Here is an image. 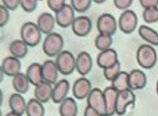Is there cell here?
Wrapping results in <instances>:
<instances>
[{
  "label": "cell",
  "instance_id": "5b68a950",
  "mask_svg": "<svg viewBox=\"0 0 158 116\" xmlns=\"http://www.w3.org/2000/svg\"><path fill=\"white\" fill-rule=\"evenodd\" d=\"M118 28L125 34L133 32L137 27L138 17L133 10L127 9L123 12L117 22Z\"/></svg>",
  "mask_w": 158,
  "mask_h": 116
},
{
  "label": "cell",
  "instance_id": "ffe728a7",
  "mask_svg": "<svg viewBox=\"0 0 158 116\" xmlns=\"http://www.w3.org/2000/svg\"><path fill=\"white\" fill-rule=\"evenodd\" d=\"M106 102V116H112L115 114V102L118 92L112 88V86H109L103 91Z\"/></svg>",
  "mask_w": 158,
  "mask_h": 116
},
{
  "label": "cell",
  "instance_id": "4fadbf2b",
  "mask_svg": "<svg viewBox=\"0 0 158 116\" xmlns=\"http://www.w3.org/2000/svg\"><path fill=\"white\" fill-rule=\"evenodd\" d=\"M92 69V58L87 52H81L75 58V69L82 76H85Z\"/></svg>",
  "mask_w": 158,
  "mask_h": 116
},
{
  "label": "cell",
  "instance_id": "8fae6325",
  "mask_svg": "<svg viewBox=\"0 0 158 116\" xmlns=\"http://www.w3.org/2000/svg\"><path fill=\"white\" fill-rule=\"evenodd\" d=\"M92 83L85 77H81L73 84L72 93L75 99L83 100L86 99L92 90Z\"/></svg>",
  "mask_w": 158,
  "mask_h": 116
},
{
  "label": "cell",
  "instance_id": "f6af8a7d",
  "mask_svg": "<svg viewBox=\"0 0 158 116\" xmlns=\"http://www.w3.org/2000/svg\"><path fill=\"white\" fill-rule=\"evenodd\" d=\"M0 116H2V111H1V110H0Z\"/></svg>",
  "mask_w": 158,
  "mask_h": 116
},
{
  "label": "cell",
  "instance_id": "2e32d148",
  "mask_svg": "<svg viewBox=\"0 0 158 116\" xmlns=\"http://www.w3.org/2000/svg\"><path fill=\"white\" fill-rule=\"evenodd\" d=\"M70 89V83L66 79H61L54 84L51 92V99L56 104H60L67 98Z\"/></svg>",
  "mask_w": 158,
  "mask_h": 116
},
{
  "label": "cell",
  "instance_id": "1f68e13d",
  "mask_svg": "<svg viewBox=\"0 0 158 116\" xmlns=\"http://www.w3.org/2000/svg\"><path fill=\"white\" fill-rule=\"evenodd\" d=\"M121 72V65L119 62L111 67L103 69V73L106 80L112 81L115 76Z\"/></svg>",
  "mask_w": 158,
  "mask_h": 116
},
{
  "label": "cell",
  "instance_id": "4dcf8cb0",
  "mask_svg": "<svg viewBox=\"0 0 158 116\" xmlns=\"http://www.w3.org/2000/svg\"><path fill=\"white\" fill-rule=\"evenodd\" d=\"M142 16L144 22L147 23H154L158 22V7L144 9Z\"/></svg>",
  "mask_w": 158,
  "mask_h": 116
},
{
  "label": "cell",
  "instance_id": "83f0119b",
  "mask_svg": "<svg viewBox=\"0 0 158 116\" xmlns=\"http://www.w3.org/2000/svg\"><path fill=\"white\" fill-rule=\"evenodd\" d=\"M129 73L121 71L114 78L112 82V87L115 88L117 92H122L124 90L129 89Z\"/></svg>",
  "mask_w": 158,
  "mask_h": 116
},
{
  "label": "cell",
  "instance_id": "d6a6232c",
  "mask_svg": "<svg viewBox=\"0 0 158 116\" xmlns=\"http://www.w3.org/2000/svg\"><path fill=\"white\" fill-rule=\"evenodd\" d=\"M38 0H19V5L27 13L33 12L37 7Z\"/></svg>",
  "mask_w": 158,
  "mask_h": 116
},
{
  "label": "cell",
  "instance_id": "b9f144b4",
  "mask_svg": "<svg viewBox=\"0 0 158 116\" xmlns=\"http://www.w3.org/2000/svg\"><path fill=\"white\" fill-rule=\"evenodd\" d=\"M6 116H22V115H20V114H16V113L13 112V111H10V112L7 113V114H6Z\"/></svg>",
  "mask_w": 158,
  "mask_h": 116
},
{
  "label": "cell",
  "instance_id": "4316f807",
  "mask_svg": "<svg viewBox=\"0 0 158 116\" xmlns=\"http://www.w3.org/2000/svg\"><path fill=\"white\" fill-rule=\"evenodd\" d=\"M25 112L27 116H44L45 109L43 103L36 99H31L27 103Z\"/></svg>",
  "mask_w": 158,
  "mask_h": 116
},
{
  "label": "cell",
  "instance_id": "ee69618b",
  "mask_svg": "<svg viewBox=\"0 0 158 116\" xmlns=\"http://www.w3.org/2000/svg\"><path fill=\"white\" fill-rule=\"evenodd\" d=\"M156 93H157V95H158V81H157V82H156Z\"/></svg>",
  "mask_w": 158,
  "mask_h": 116
},
{
  "label": "cell",
  "instance_id": "e575fe53",
  "mask_svg": "<svg viewBox=\"0 0 158 116\" xmlns=\"http://www.w3.org/2000/svg\"><path fill=\"white\" fill-rule=\"evenodd\" d=\"M50 9L55 13L66 4V0H47Z\"/></svg>",
  "mask_w": 158,
  "mask_h": 116
},
{
  "label": "cell",
  "instance_id": "44dd1931",
  "mask_svg": "<svg viewBox=\"0 0 158 116\" xmlns=\"http://www.w3.org/2000/svg\"><path fill=\"white\" fill-rule=\"evenodd\" d=\"M52 85L48 82H43L35 86L34 96L35 99L41 103H46L51 99Z\"/></svg>",
  "mask_w": 158,
  "mask_h": 116
},
{
  "label": "cell",
  "instance_id": "5bb4252c",
  "mask_svg": "<svg viewBox=\"0 0 158 116\" xmlns=\"http://www.w3.org/2000/svg\"><path fill=\"white\" fill-rule=\"evenodd\" d=\"M41 65L44 82H48L51 85H54L57 82L59 72L55 62L51 59L47 60Z\"/></svg>",
  "mask_w": 158,
  "mask_h": 116
},
{
  "label": "cell",
  "instance_id": "6da1fadb",
  "mask_svg": "<svg viewBox=\"0 0 158 116\" xmlns=\"http://www.w3.org/2000/svg\"><path fill=\"white\" fill-rule=\"evenodd\" d=\"M21 40L30 47H35L40 43L42 39V32L33 22H27L20 28Z\"/></svg>",
  "mask_w": 158,
  "mask_h": 116
},
{
  "label": "cell",
  "instance_id": "cb8c5ba5",
  "mask_svg": "<svg viewBox=\"0 0 158 116\" xmlns=\"http://www.w3.org/2000/svg\"><path fill=\"white\" fill-rule=\"evenodd\" d=\"M138 33L143 39L145 40L149 45L158 46V32L147 25H140L138 29Z\"/></svg>",
  "mask_w": 158,
  "mask_h": 116
},
{
  "label": "cell",
  "instance_id": "30bf717a",
  "mask_svg": "<svg viewBox=\"0 0 158 116\" xmlns=\"http://www.w3.org/2000/svg\"><path fill=\"white\" fill-rule=\"evenodd\" d=\"M71 26L74 35L79 37H85L92 31V22L88 16H81L74 19Z\"/></svg>",
  "mask_w": 158,
  "mask_h": 116
},
{
  "label": "cell",
  "instance_id": "7a4b0ae2",
  "mask_svg": "<svg viewBox=\"0 0 158 116\" xmlns=\"http://www.w3.org/2000/svg\"><path fill=\"white\" fill-rule=\"evenodd\" d=\"M136 61L142 68L150 69L157 62V53L151 45H141L136 51Z\"/></svg>",
  "mask_w": 158,
  "mask_h": 116
},
{
  "label": "cell",
  "instance_id": "d590c367",
  "mask_svg": "<svg viewBox=\"0 0 158 116\" xmlns=\"http://www.w3.org/2000/svg\"><path fill=\"white\" fill-rule=\"evenodd\" d=\"M133 0H113V3L118 9L124 11L129 9L133 3Z\"/></svg>",
  "mask_w": 158,
  "mask_h": 116
},
{
  "label": "cell",
  "instance_id": "f35d334b",
  "mask_svg": "<svg viewBox=\"0 0 158 116\" xmlns=\"http://www.w3.org/2000/svg\"><path fill=\"white\" fill-rule=\"evenodd\" d=\"M84 116H103L102 114H101L100 113H98V111H95V109L92 108L91 107L88 106L85 108V110Z\"/></svg>",
  "mask_w": 158,
  "mask_h": 116
},
{
  "label": "cell",
  "instance_id": "e0dca14e",
  "mask_svg": "<svg viewBox=\"0 0 158 116\" xmlns=\"http://www.w3.org/2000/svg\"><path fill=\"white\" fill-rule=\"evenodd\" d=\"M36 24L42 34L48 35L53 32L55 27L56 22L54 16L52 14L49 13H44L38 16Z\"/></svg>",
  "mask_w": 158,
  "mask_h": 116
},
{
  "label": "cell",
  "instance_id": "bcb514c9",
  "mask_svg": "<svg viewBox=\"0 0 158 116\" xmlns=\"http://www.w3.org/2000/svg\"><path fill=\"white\" fill-rule=\"evenodd\" d=\"M38 1H41V0H38Z\"/></svg>",
  "mask_w": 158,
  "mask_h": 116
},
{
  "label": "cell",
  "instance_id": "d4e9b609",
  "mask_svg": "<svg viewBox=\"0 0 158 116\" xmlns=\"http://www.w3.org/2000/svg\"><path fill=\"white\" fill-rule=\"evenodd\" d=\"M13 87L19 94H25L28 92L30 82L26 74L19 72L13 77Z\"/></svg>",
  "mask_w": 158,
  "mask_h": 116
},
{
  "label": "cell",
  "instance_id": "7bdbcfd3",
  "mask_svg": "<svg viewBox=\"0 0 158 116\" xmlns=\"http://www.w3.org/2000/svg\"><path fill=\"white\" fill-rule=\"evenodd\" d=\"M106 0H92V2H95V3L97 4H102L103 3V2H106Z\"/></svg>",
  "mask_w": 158,
  "mask_h": 116
},
{
  "label": "cell",
  "instance_id": "484cf974",
  "mask_svg": "<svg viewBox=\"0 0 158 116\" xmlns=\"http://www.w3.org/2000/svg\"><path fill=\"white\" fill-rule=\"evenodd\" d=\"M29 46L21 39H16L12 42L9 46V50L12 56L17 58H24L28 52Z\"/></svg>",
  "mask_w": 158,
  "mask_h": 116
},
{
  "label": "cell",
  "instance_id": "603a6c76",
  "mask_svg": "<svg viewBox=\"0 0 158 116\" xmlns=\"http://www.w3.org/2000/svg\"><path fill=\"white\" fill-rule=\"evenodd\" d=\"M77 111V105L72 98L67 97L60 103L59 114L60 116H76Z\"/></svg>",
  "mask_w": 158,
  "mask_h": 116
},
{
  "label": "cell",
  "instance_id": "9a60e30c",
  "mask_svg": "<svg viewBox=\"0 0 158 116\" xmlns=\"http://www.w3.org/2000/svg\"><path fill=\"white\" fill-rule=\"evenodd\" d=\"M129 88L132 91L140 90L145 88L147 83L146 74L139 69H134L129 73Z\"/></svg>",
  "mask_w": 158,
  "mask_h": 116
},
{
  "label": "cell",
  "instance_id": "836d02e7",
  "mask_svg": "<svg viewBox=\"0 0 158 116\" xmlns=\"http://www.w3.org/2000/svg\"><path fill=\"white\" fill-rule=\"evenodd\" d=\"M10 10L3 5H0V27H3L10 20Z\"/></svg>",
  "mask_w": 158,
  "mask_h": 116
},
{
  "label": "cell",
  "instance_id": "7402d4cb",
  "mask_svg": "<svg viewBox=\"0 0 158 116\" xmlns=\"http://www.w3.org/2000/svg\"><path fill=\"white\" fill-rule=\"evenodd\" d=\"M9 105L11 111L16 114L23 115V114L25 113L27 103L24 98L19 93H13L10 95L9 99Z\"/></svg>",
  "mask_w": 158,
  "mask_h": 116
},
{
  "label": "cell",
  "instance_id": "3957f363",
  "mask_svg": "<svg viewBox=\"0 0 158 116\" xmlns=\"http://www.w3.org/2000/svg\"><path fill=\"white\" fill-rule=\"evenodd\" d=\"M64 44V42L62 36L52 32L46 35V37L44 39L42 48L45 55L49 57H54L57 56L61 52Z\"/></svg>",
  "mask_w": 158,
  "mask_h": 116
},
{
  "label": "cell",
  "instance_id": "8992f818",
  "mask_svg": "<svg viewBox=\"0 0 158 116\" xmlns=\"http://www.w3.org/2000/svg\"><path fill=\"white\" fill-rule=\"evenodd\" d=\"M136 102V95L131 89H127L118 92L115 102V114L123 115L127 111V107L133 105Z\"/></svg>",
  "mask_w": 158,
  "mask_h": 116
},
{
  "label": "cell",
  "instance_id": "60d3db41",
  "mask_svg": "<svg viewBox=\"0 0 158 116\" xmlns=\"http://www.w3.org/2000/svg\"><path fill=\"white\" fill-rule=\"evenodd\" d=\"M2 102H3V94H2V90L0 89V106L2 105Z\"/></svg>",
  "mask_w": 158,
  "mask_h": 116
},
{
  "label": "cell",
  "instance_id": "74e56055",
  "mask_svg": "<svg viewBox=\"0 0 158 116\" xmlns=\"http://www.w3.org/2000/svg\"><path fill=\"white\" fill-rule=\"evenodd\" d=\"M139 2L143 9L158 7V0H139Z\"/></svg>",
  "mask_w": 158,
  "mask_h": 116
},
{
  "label": "cell",
  "instance_id": "f546056e",
  "mask_svg": "<svg viewBox=\"0 0 158 116\" xmlns=\"http://www.w3.org/2000/svg\"><path fill=\"white\" fill-rule=\"evenodd\" d=\"M70 5L74 11L85 13L91 7L92 0H70Z\"/></svg>",
  "mask_w": 158,
  "mask_h": 116
},
{
  "label": "cell",
  "instance_id": "8d00e7d4",
  "mask_svg": "<svg viewBox=\"0 0 158 116\" xmlns=\"http://www.w3.org/2000/svg\"><path fill=\"white\" fill-rule=\"evenodd\" d=\"M2 5L9 10H15L19 6V0H2Z\"/></svg>",
  "mask_w": 158,
  "mask_h": 116
},
{
  "label": "cell",
  "instance_id": "d6986e66",
  "mask_svg": "<svg viewBox=\"0 0 158 116\" xmlns=\"http://www.w3.org/2000/svg\"><path fill=\"white\" fill-rule=\"evenodd\" d=\"M29 82L34 86L43 82L42 77V65L40 63L33 62L28 66L26 72Z\"/></svg>",
  "mask_w": 158,
  "mask_h": 116
},
{
  "label": "cell",
  "instance_id": "7c38bea8",
  "mask_svg": "<svg viewBox=\"0 0 158 116\" xmlns=\"http://www.w3.org/2000/svg\"><path fill=\"white\" fill-rule=\"evenodd\" d=\"M118 62V53L113 49L101 51L96 58V62L101 69H105L114 65Z\"/></svg>",
  "mask_w": 158,
  "mask_h": 116
},
{
  "label": "cell",
  "instance_id": "277c9868",
  "mask_svg": "<svg viewBox=\"0 0 158 116\" xmlns=\"http://www.w3.org/2000/svg\"><path fill=\"white\" fill-rule=\"evenodd\" d=\"M58 72L64 75H69L75 69V57L69 51L62 50L55 59Z\"/></svg>",
  "mask_w": 158,
  "mask_h": 116
},
{
  "label": "cell",
  "instance_id": "f1b7e54d",
  "mask_svg": "<svg viewBox=\"0 0 158 116\" xmlns=\"http://www.w3.org/2000/svg\"><path fill=\"white\" fill-rule=\"evenodd\" d=\"M112 44V36L99 33L95 39V46L100 52L110 49Z\"/></svg>",
  "mask_w": 158,
  "mask_h": 116
},
{
  "label": "cell",
  "instance_id": "52a82bcc",
  "mask_svg": "<svg viewBox=\"0 0 158 116\" xmlns=\"http://www.w3.org/2000/svg\"><path fill=\"white\" fill-rule=\"evenodd\" d=\"M96 27L99 33L112 36L116 32L118 23L115 18L112 15L109 13H104L97 19Z\"/></svg>",
  "mask_w": 158,
  "mask_h": 116
},
{
  "label": "cell",
  "instance_id": "ba28073f",
  "mask_svg": "<svg viewBox=\"0 0 158 116\" xmlns=\"http://www.w3.org/2000/svg\"><path fill=\"white\" fill-rule=\"evenodd\" d=\"M86 99L88 106L95 109L103 116H106V108L103 91L98 88H92Z\"/></svg>",
  "mask_w": 158,
  "mask_h": 116
},
{
  "label": "cell",
  "instance_id": "9c48e42d",
  "mask_svg": "<svg viewBox=\"0 0 158 116\" xmlns=\"http://www.w3.org/2000/svg\"><path fill=\"white\" fill-rule=\"evenodd\" d=\"M70 4H65L63 7L54 13L56 23L62 28L71 26L75 19V13Z\"/></svg>",
  "mask_w": 158,
  "mask_h": 116
},
{
  "label": "cell",
  "instance_id": "ac0fdd59",
  "mask_svg": "<svg viewBox=\"0 0 158 116\" xmlns=\"http://www.w3.org/2000/svg\"><path fill=\"white\" fill-rule=\"evenodd\" d=\"M2 71L4 74L10 77H13L21 71V62L19 58L14 56L6 57L2 62Z\"/></svg>",
  "mask_w": 158,
  "mask_h": 116
},
{
  "label": "cell",
  "instance_id": "ab89813d",
  "mask_svg": "<svg viewBox=\"0 0 158 116\" xmlns=\"http://www.w3.org/2000/svg\"><path fill=\"white\" fill-rule=\"evenodd\" d=\"M4 75H5V74H4L3 71H2V67L0 66V83L3 81L4 79Z\"/></svg>",
  "mask_w": 158,
  "mask_h": 116
}]
</instances>
